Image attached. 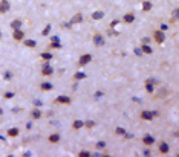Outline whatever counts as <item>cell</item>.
<instances>
[{
	"label": "cell",
	"instance_id": "26",
	"mask_svg": "<svg viewBox=\"0 0 179 157\" xmlns=\"http://www.w3.org/2000/svg\"><path fill=\"white\" fill-rule=\"evenodd\" d=\"M40 57H41V60H44V61H49V60L52 58V55H51L49 52H43Z\"/></svg>",
	"mask_w": 179,
	"mask_h": 157
},
{
	"label": "cell",
	"instance_id": "30",
	"mask_svg": "<svg viewBox=\"0 0 179 157\" xmlns=\"http://www.w3.org/2000/svg\"><path fill=\"white\" fill-rule=\"evenodd\" d=\"M115 133L118 134V136H124V133H126V128H121V127H118Z\"/></svg>",
	"mask_w": 179,
	"mask_h": 157
},
{
	"label": "cell",
	"instance_id": "21",
	"mask_svg": "<svg viewBox=\"0 0 179 157\" xmlns=\"http://www.w3.org/2000/svg\"><path fill=\"white\" fill-rule=\"evenodd\" d=\"M49 48H51V49H60V48H61L60 40H52L51 44H49Z\"/></svg>",
	"mask_w": 179,
	"mask_h": 157
},
{
	"label": "cell",
	"instance_id": "16",
	"mask_svg": "<svg viewBox=\"0 0 179 157\" xmlns=\"http://www.w3.org/2000/svg\"><path fill=\"white\" fill-rule=\"evenodd\" d=\"M141 52H142V54H147V55H150V54L153 52V49L149 46V44H141Z\"/></svg>",
	"mask_w": 179,
	"mask_h": 157
},
{
	"label": "cell",
	"instance_id": "37",
	"mask_svg": "<svg viewBox=\"0 0 179 157\" xmlns=\"http://www.w3.org/2000/svg\"><path fill=\"white\" fill-rule=\"evenodd\" d=\"M141 43H142V44H149V43H150V38H147V37H145V38H142V41H141Z\"/></svg>",
	"mask_w": 179,
	"mask_h": 157
},
{
	"label": "cell",
	"instance_id": "23",
	"mask_svg": "<svg viewBox=\"0 0 179 157\" xmlns=\"http://www.w3.org/2000/svg\"><path fill=\"white\" fill-rule=\"evenodd\" d=\"M86 78V73L84 72H77L75 75H74V79L75 81H81V79H84Z\"/></svg>",
	"mask_w": 179,
	"mask_h": 157
},
{
	"label": "cell",
	"instance_id": "3",
	"mask_svg": "<svg viewBox=\"0 0 179 157\" xmlns=\"http://www.w3.org/2000/svg\"><path fill=\"white\" fill-rule=\"evenodd\" d=\"M54 102H55V104H58V105H71L72 99H71V96H66V95H61V96L55 98V101H54Z\"/></svg>",
	"mask_w": 179,
	"mask_h": 157
},
{
	"label": "cell",
	"instance_id": "6",
	"mask_svg": "<svg viewBox=\"0 0 179 157\" xmlns=\"http://www.w3.org/2000/svg\"><path fill=\"white\" fill-rule=\"evenodd\" d=\"M11 9L9 0H0V14H6Z\"/></svg>",
	"mask_w": 179,
	"mask_h": 157
},
{
	"label": "cell",
	"instance_id": "5",
	"mask_svg": "<svg viewBox=\"0 0 179 157\" xmlns=\"http://www.w3.org/2000/svg\"><path fill=\"white\" fill-rule=\"evenodd\" d=\"M91 61H92V55H91V54H84V55L80 57V60H78V66H80V67H84L86 64H89Z\"/></svg>",
	"mask_w": 179,
	"mask_h": 157
},
{
	"label": "cell",
	"instance_id": "33",
	"mask_svg": "<svg viewBox=\"0 0 179 157\" xmlns=\"http://www.w3.org/2000/svg\"><path fill=\"white\" fill-rule=\"evenodd\" d=\"M3 78H5V79H11V78H12V73H11V72H5Z\"/></svg>",
	"mask_w": 179,
	"mask_h": 157
},
{
	"label": "cell",
	"instance_id": "1",
	"mask_svg": "<svg viewBox=\"0 0 179 157\" xmlns=\"http://www.w3.org/2000/svg\"><path fill=\"white\" fill-rule=\"evenodd\" d=\"M159 113L158 111H149V110H142L141 111V119L142 121H152L153 118H156Z\"/></svg>",
	"mask_w": 179,
	"mask_h": 157
},
{
	"label": "cell",
	"instance_id": "38",
	"mask_svg": "<svg viewBox=\"0 0 179 157\" xmlns=\"http://www.w3.org/2000/svg\"><path fill=\"white\" fill-rule=\"evenodd\" d=\"M95 98H97V99L103 98V92H97V93H95Z\"/></svg>",
	"mask_w": 179,
	"mask_h": 157
},
{
	"label": "cell",
	"instance_id": "31",
	"mask_svg": "<svg viewBox=\"0 0 179 157\" xmlns=\"http://www.w3.org/2000/svg\"><path fill=\"white\" fill-rule=\"evenodd\" d=\"M78 155H80V157H91L92 154L89 152V151H80V152H78Z\"/></svg>",
	"mask_w": 179,
	"mask_h": 157
},
{
	"label": "cell",
	"instance_id": "43",
	"mask_svg": "<svg viewBox=\"0 0 179 157\" xmlns=\"http://www.w3.org/2000/svg\"><path fill=\"white\" fill-rule=\"evenodd\" d=\"M0 38H2V29H0Z\"/></svg>",
	"mask_w": 179,
	"mask_h": 157
},
{
	"label": "cell",
	"instance_id": "14",
	"mask_svg": "<svg viewBox=\"0 0 179 157\" xmlns=\"http://www.w3.org/2000/svg\"><path fill=\"white\" fill-rule=\"evenodd\" d=\"M21 25H23V20H21V18H15L14 21H11V28L12 29H20Z\"/></svg>",
	"mask_w": 179,
	"mask_h": 157
},
{
	"label": "cell",
	"instance_id": "11",
	"mask_svg": "<svg viewBox=\"0 0 179 157\" xmlns=\"http://www.w3.org/2000/svg\"><path fill=\"white\" fill-rule=\"evenodd\" d=\"M155 142H156V140H155V137H153V136H150V134H147V136H144V137H142V143H144V145H147V146H152Z\"/></svg>",
	"mask_w": 179,
	"mask_h": 157
},
{
	"label": "cell",
	"instance_id": "34",
	"mask_svg": "<svg viewBox=\"0 0 179 157\" xmlns=\"http://www.w3.org/2000/svg\"><path fill=\"white\" fill-rule=\"evenodd\" d=\"M5 98H6V99H11V98H14V93H12V92H6V93H5Z\"/></svg>",
	"mask_w": 179,
	"mask_h": 157
},
{
	"label": "cell",
	"instance_id": "20",
	"mask_svg": "<svg viewBox=\"0 0 179 157\" xmlns=\"http://www.w3.org/2000/svg\"><path fill=\"white\" fill-rule=\"evenodd\" d=\"M152 6H153V3H152V2H149V0H145V2H142V11L149 12V11L152 9Z\"/></svg>",
	"mask_w": 179,
	"mask_h": 157
},
{
	"label": "cell",
	"instance_id": "29",
	"mask_svg": "<svg viewBox=\"0 0 179 157\" xmlns=\"http://www.w3.org/2000/svg\"><path fill=\"white\" fill-rule=\"evenodd\" d=\"M84 127L86 128H94L95 127V122L94 121H87V122H84Z\"/></svg>",
	"mask_w": 179,
	"mask_h": 157
},
{
	"label": "cell",
	"instance_id": "15",
	"mask_svg": "<svg viewBox=\"0 0 179 157\" xmlns=\"http://www.w3.org/2000/svg\"><path fill=\"white\" fill-rule=\"evenodd\" d=\"M48 140H49L51 143H58V142H60V134H58V133H52Z\"/></svg>",
	"mask_w": 179,
	"mask_h": 157
},
{
	"label": "cell",
	"instance_id": "18",
	"mask_svg": "<svg viewBox=\"0 0 179 157\" xmlns=\"http://www.w3.org/2000/svg\"><path fill=\"white\" fill-rule=\"evenodd\" d=\"M83 127H84V122H83V121H80V119H78V121H75V122L72 124V130H81Z\"/></svg>",
	"mask_w": 179,
	"mask_h": 157
},
{
	"label": "cell",
	"instance_id": "8",
	"mask_svg": "<svg viewBox=\"0 0 179 157\" xmlns=\"http://www.w3.org/2000/svg\"><path fill=\"white\" fill-rule=\"evenodd\" d=\"M54 73V69L49 66V64H44L43 67H41V75H44V76H51Z\"/></svg>",
	"mask_w": 179,
	"mask_h": 157
},
{
	"label": "cell",
	"instance_id": "27",
	"mask_svg": "<svg viewBox=\"0 0 179 157\" xmlns=\"http://www.w3.org/2000/svg\"><path fill=\"white\" fill-rule=\"evenodd\" d=\"M177 8H174L173 9V17H171V23H176V21H177Z\"/></svg>",
	"mask_w": 179,
	"mask_h": 157
},
{
	"label": "cell",
	"instance_id": "41",
	"mask_svg": "<svg viewBox=\"0 0 179 157\" xmlns=\"http://www.w3.org/2000/svg\"><path fill=\"white\" fill-rule=\"evenodd\" d=\"M118 23H120V20H115V21H112V25H110V26H112V28H113V26H117Z\"/></svg>",
	"mask_w": 179,
	"mask_h": 157
},
{
	"label": "cell",
	"instance_id": "22",
	"mask_svg": "<svg viewBox=\"0 0 179 157\" xmlns=\"http://www.w3.org/2000/svg\"><path fill=\"white\" fill-rule=\"evenodd\" d=\"M31 116H32V119H40L41 118V111L38 108H35V110L31 111Z\"/></svg>",
	"mask_w": 179,
	"mask_h": 157
},
{
	"label": "cell",
	"instance_id": "39",
	"mask_svg": "<svg viewBox=\"0 0 179 157\" xmlns=\"http://www.w3.org/2000/svg\"><path fill=\"white\" fill-rule=\"evenodd\" d=\"M34 105H35V107H41V101L35 99V101H34Z\"/></svg>",
	"mask_w": 179,
	"mask_h": 157
},
{
	"label": "cell",
	"instance_id": "19",
	"mask_svg": "<svg viewBox=\"0 0 179 157\" xmlns=\"http://www.w3.org/2000/svg\"><path fill=\"white\" fill-rule=\"evenodd\" d=\"M18 128H11V130H8V137H17L18 136Z\"/></svg>",
	"mask_w": 179,
	"mask_h": 157
},
{
	"label": "cell",
	"instance_id": "24",
	"mask_svg": "<svg viewBox=\"0 0 179 157\" xmlns=\"http://www.w3.org/2000/svg\"><path fill=\"white\" fill-rule=\"evenodd\" d=\"M25 46L26 48H35L37 46V41L35 40H25Z\"/></svg>",
	"mask_w": 179,
	"mask_h": 157
},
{
	"label": "cell",
	"instance_id": "17",
	"mask_svg": "<svg viewBox=\"0 0 179 157\" xmlns=\"http://www.w3.org/2000/svg\"><path fill=\"white\" fill-rule=\"evenodd\" d=\"M101 18H104V12L103 11H95L92 14V20H101Z\"/></svg>",
	"mask_w": 179,
	"mask_h": 157
},
{
	"label": "cell",
	"instance_id": "25",
	"mask_svg": "<svg viewBox=\"0 0 179 157\" xmlns=\"http://www.w3.org/2000/svg\"><path fill=\"white\" fill-rule=\"evenodd\" d=\"M145 90L149 93H155V84H150V82H145Z\"/></svg>",
	"mask_w": 179,
	"mask_h": 157
},
{
	"label": "cell",
	"instance_id": "42",
	"mask_svg": "<svg viewBox=\"0 0 179 157\" xmlns=\"http://www.w3.org/2000/svg\"><path fill=\"white\" fill-rule=\"evenodd\" d=\"M2 115H3V108H2V107H0V116H2Z\"/></svg>",
	"mask_w": 179,
	"mask_h": 157
},
{
	"label": "cell",
	"instance_id": "28",
	"mask_svg": "<svg viewBox=\"0 0 179 157\" xmlns=\"http://www.w3.org/2000/svg\"><path fill=\"white\" fill-rule=\"evenodd\" d=\"M49 32H51V25H48L46 28L41 31V35H43V37H46V35H49Z\"/></svg>",
	"mask_w": 179,
	"mask_h": 157
},
{
	"label": "cell",
	"instance_id": "40",
	"mask_svg": "<svg viewBox=\"0 0 179 157\" xmlns=\"http://www.w3.org/2000/svg\"><path fill=\"white\" fill-rule=\"evenodd\" d=\"M167 28H168V26H167L165 23H162V25H161V31H167Z\"/></svg>",
	"mask_w": 179,
	"mask_h": 157
},
{
	"label": "cell",
	"instance_id": "2",
	"mask_svg": "<svg viewBox=\"0 0 179 157\" xmlns=\"http://www.w3.org/2000/svg\"><path fill=\"white\" fill-rule=\"evenodd\" d=\"M153 40L156 41V44H162L164 41H165V34H164V31H155L153 32Z\"/></svg>",
	"mask_w": 179,
	"mask_h": 157
},
{
	"label": "cell",
	"instance_id": "4",
	"mask_svg": "<svg viewBox=\"0 0 179 157\" xmlns=\"http://www.w3.org/2000/svg\"><path fill=\"white\" fill-rule=\"evenodd\" d=\"M92 41H94V44H95L97 48H103L104 44H106V38L101 34H95L94 38H92Z\"/></svg>",
	"mask_w": 179,
	"mask_h": 157
},
{
	"label": "cell",
	"instance_id": "9",
	"mask_svg": "<svg viewBox=\"0 0 179 157\" xmlns=\"http://www.w3.org/2000/svg\"><path fill=\"white\" fill-rule=\"evenodd\" d=\"M83 20H84L83 14H81V12H77V14H75V15H74V17H72V18H71L69 21H71L72 25H77V23H81Z\"/></svg>",
	"mask_w": 179,
	"mask_h": 157
},
{
	"label": "cell",
	"instance_id": "10",
	"mask_svg": "<svg viewBox=\"0 0 179 157\" xmlns=\"http://www.w3.org/2000/svg\"><path fill=\"white\" fill-rule=\"evenodd\" d=\"M123 21L124 23H133V21H135V14L133 12H127V14H124V17H123Z\"/></svg>",
	"mask_w": 179,
	"mask_h": 157
},
{
	"label": "cell",
	"instance_id": "35",
	"mask_svg": "<svg viewBox=\"0 0 179 157\" xmlns=\"http://www.w3.org/2000/svg\"><path fill=\"white\" fill-rule=\"evenodd\" d=\"M145 82H150V84H156V82H158V79H155V78H149Z\"/></svg>",
	"mask_w": 179,
	"mask_h": 157
},
{
	"label": "cell",
	"instance_id": "36",
	"mask_svg": "<svg viewBox=\"0 0 179 157\" xmlns=\"http://www.w3.org/2000/svg\"><path fill=\"white\" fill-rule=\"evenodd\" d=\"M135 54H136V57H142L144 54L141 52V49H135Z\"/></svg>",
	"mask_w": 179,
	"mask_h": 157
},
{
	"label": "cell",
	"instance_id": "7",
	"mask_svg": "<svg viewBox=\"0 0 179 157\" xmlns=\"http://www.w3.org/2000/svg\"><path fill=\"white\" fill-rule=\"evenodd\" d=\"M12 37H14V40H15V41H21V40L25 38V32L21 31V28H20V29H14Z\"/></svg>",
	"mask_w": 179,
	"mask_h": 157
},
{
	"label": "cell",
	"instance_id": "13",
	"mask_svg": "<svg viewBox=\"0 0 179 157\" xmlns=\"http://www.w3.org/2000/svg\"><path fill=\"white\" fill-rule=\"evenodd\" d=\"M40 88H41L43 92H49V90H52V88H54V84H52V82H49V81H46V82H41Z\"/></svg>",
	"mask_w": 179,
	"mask_h": 157
},
{
	"label": "cell",
	"instance_id": "12",
	"mask_svg": "<svg viewBox=\"0 0 179 157\" xmlns=\"http://www.w3.org/2000/svg\"><path fill=\"white\" fill-rule=\"evenodd\" d=\"M168 151H170V145L162 140V142L159 143V152H161V154H168Z\"/></svg>",
	"mask_w": 179,
	"mask_h": 157
},
{
	"label": "cell",
	"instance_id": "32",
	"mask_svg": "<svg viewBox=\"0 0 179 157\" xmlns=\"http://www.w3.org/2000/svg\"><path fill=\"white\" fill-rule=\"evenodd\" d=\"M97 146H98L100 149H103V148H106V142H104V140H100V142L97 143Z\"/></svg>",
	"mask_w": 179,
	"mask_h": 157
}]
</instances>
